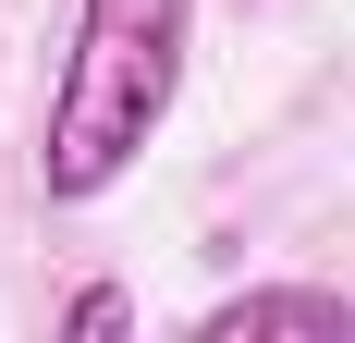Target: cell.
<instances>
[{
	"mask_svg": "<svg viewBox=\"0 0 355 343\" xmlns=\"http://www.w3.org/2000/svg\"><path fill=\"white\" fill-rule=\"evenodd\" d=\"M209 343H257V331H306V343H355V307L343 294H319V282H270V294H220L209 319H196Z\"/></svg>",
	"mask_w": 355,
	"mask_h": 343,
	"instance_id": "cell-2",
	"label": "cell"
},
{
	"mask_svg": "<svg viewBox=\"0 0 355 343\" xmlns=\"http://www.w3.org/2000/svg\"><path fill=\"white\" fill-rule=\"evenodd\" d=\"M62 331H73V343H110V331H135V294H123V282H86V294L62 307Z\"/></svg>",
	"mask_w": 355,
	"mask_h": 343,
	"instance_id": "cell-3",
	"label": "cell"
},
{
	"mask_svg": "<svg viewBox=\"0 0 355 343\" xmlns=\"http://www.w3.org/2000/svg\"><path fill=\"white\" fill-rule=\"evenodd\" d=\"M184 25H196V0H73V49L49 74V135H37V184L62 208L110 196L172 123Z\"/></svg>",
	"mask_w": 355,
	"mask_h": 343,
	"instance_id": "cell-1",
	"label": "cell"
}]
</instances>
